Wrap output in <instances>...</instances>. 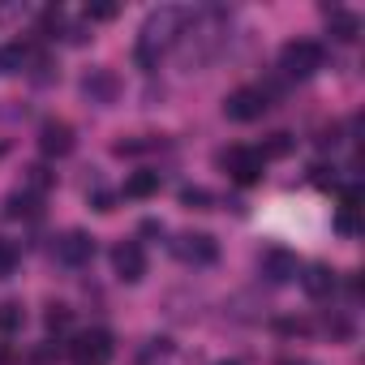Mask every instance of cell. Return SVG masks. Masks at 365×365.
I'll list each match as a JSON object with an SVG mask.
<instances>
[{
  "label": "cell",
  "mask_w": 365,
  "mask_h": 365,
  "mask_svg": "<svg viewBox=\"0 0 365 365\" xmlns=\"http://www.w3.org/2000/svg\"><path fill=\"white\" fill-rule=\"evenodd\" d=\"M185 26H190V14H185V9H176V5L155 9V14L142 22V35H138V61H142V65H155L180 35H185Z\"/></svg>",
  "instance_id": "cell-1"
},
{
  "label": "cell",
  "mask_w": 365,
  "mask_h": 365,
  "mask_svg": "<svg viewBox=\"0 0 365 365\" xmlns=\"http://www.w3.org/2000/svg\"><path fill=\"white\" fill-rule=\"evenodd\" d=\"M112 352H116V339H112V331H103V327L82 331V335H73V344H69V361H73V365H108Z\"/></svg>",
  "instance_id": "cell-2"
},
{
  "label": "cell",
  "mask_w": 365,
  "mask_h": 365,
  "mask_svg": "<svg viewBox=\"0 0 365 365\" xmlns=\"http://www.w3.org/2000/svg\"><path fill=\"white\" fill-rule=\"evenodd\" d=\"M279 69H284L288 78H314V73L322 69V43H314V39H292V43H284Z\"/></svg>",
  "instance_id": "cell-3"
},
{
  "label": "cell",
  "mask_w": 365,
  "mask_h": 365,
  "mask_svg": "<svg viewBox=\"0 0 365 365\" xmlns=\"http://www.w3.org/2000/svg\"><path fill=\"white\" fill-rule=\"evenodd\" d=\"M220 163L228 168V176L237 180V185H245V190H250V185H258V180H262V168H267V163H262V155H258V150H250V146H232V150H224V155H220Z\"/></svg>",
  "instance_id": "cell-4"
},
{
  "label": "cell",
  "mask_w": 365,
  "mask_h": 365,
  "mask_svg": "<svg viewBox=\"0 0 365 365\" xmlns=\"http://www.w3.org/2000/svg\"><path fill=\"white\" fill-rule=\"evenodd\" d=\"M262 112H267V95L254 91V86H241V91H232V95L224 99V116H228V120L250 125V120H258Z\"/></svg>",
  "instance_id": "cell-5"
},
{
  "label": "cell",
  "mask_w": 365,
  "mask_h": 365,
  "mask_svg": "<svg viewBox=\"0 0 365 365\" xmlns=\"http://www.w3.org/2000/svg\"><path fill=\"white\" fill-rule=\"evenodd\" d=\"M176 258L180 262H194V267H211L220 258V245H215L211 232H185V237L176 241Z\"/></svg>",
  "instance_id": "cell-6"
},
{
  "label": "cell",
  "mask_w": 365,
  "mask_h": 365,
  "mask_svg": "<svg viewBox=\"0 0 365 365\" xmlns=\"http://www.w3.org/2000/svg\"><path fill=\"white\" fill-rule=\"evenodd\" d=\"M73 146H78V138H73V125L69 120H43L39 125V150L48 159H65Z\"/></svg>",
  "instance_id": "cell-7"
},
{
  "label": "cell",
  "mask_w": 365,
  "mask_h": 365,
  "mask_svg": "<svg viewBox=\"0 0 365 365\" xmlns=\"http://www.w3.org/2000/svg\"><path fill=\"white\" fill-rule=\"evenodd\" d=\"M112 271H116V279L138 284V279L146 275V250H142L138 241H120V245L112 250Z\"/></svg>",
  "instance_id": "cell-8"
},
{
  "label": "cell",
  "mask_w": 365,
  "mask_h": 365,
  "mask_svg": "<svg viewBox=\"0 0 365 365\" xmlns=\"http://www.w3.org/2000/svg\"><path fill=\"white\" fill-rule=\"evenodd\" d=\"M82 95H86L91 103L108 108V103H116V95H120V78H116L112 69H91V73L82 78Z\"/></svg>",
  "instance_id": "cell-9"
},
{
  "label": "cell",
  "mask_w": 365,
  "mask_h": 365,
  "mask_svg": "<svg viewBox=\"0 0 365 365\" xmlns=\"http://www.w3.org/2000/svg\"><path fill=\"white\" fill-rule=\"evenodd\" d=\"M56 258L65 262V267H86L91 258H95V237L91 232H65L61 241H56Z\"/></svg>",
  "instance_id": "cell-10"
},
{
  "label": "cell",
  "mask_w": 365,
  "mask_h": 365,
  "mask_svg": "<svg viewBox=\"0 0 365 365\" xmlns=\"http://www.w3.org/2000/svg\"><path fill=\"white\" fill-rule=\"evenodd\" d=\"M297 271H301V262H297V254H288V250H271V254L262 258V275H267L271 284H288V279H297Z\"/></svg>",
  "instance_id": "cell-11"
},
{
  "label": "cell",
  "mask_w": 365,
  "mask_h": 365,
  "mask_svg": "<svg viewBox=\"0 0 365 365\" xmlns=\"http://www.w3.org/2000/svg\"><path fill=\"white\" fill-rule=\"evenodd\" d=\"M335 271L331 267H322V262H314V267H305V275H301V288L314 297V301H327L331 292H335Z\"/></svg>",
  "instance_id": "cell-12"
},
{
  "label": "cell",
  "mask_w": 365,
  "mask_h": 365,
  "mask_svg": "<svg viewBox=\"0 0 365 365\" xmlns=\"http://www.w3.org/2000/svg\"><path fill=\"white\" fill-rule=\"evenodd\" d=\"M327 31H331V39L352 43V39L361 35V18L348 14V9H327Z\"/></svg>",
  "instance_id": "cell-13"
},
{
  "label": "cell",
  "mask_w": 365,
  "mask_h": 365,
  "mask_svg": "<svg viewBox=\"0 0 365 365\" xmlns=\"http://www.w3.org/2000/svg\"><path fill=\"white\" fill-rule=\"evenodd\" d=\"M159 194V172H133L125 180V198H150Z\"/></svg>",
  "instance_id": "cell-14"
},
{
  "label": "cell",
  "mask_w": 365,
  "mask_h": 365,
  "mask_svg": "<svg viewBox=\"0 0 365 365\" xmlns=\"http://www.w3.org/2000/svg\"><path fill=\"white\" fill-rule=\"evenodd\" d=\"M5 215L9 220H35L39 215V198L35 194H9L5 198Z\"/></svg>",
  "instance_id": "cell-15"
},
{
  "label": "cell",
  "mask_w": 365,
  "mask_h": 365,
  "mask_svg": "<svg viewBox=\"0 0 365 365\" xmlns=\"http://www.w3.org/2000/svg\"><path fill=\"white\" fill-rule=\"evenodd\" d=\"M22 322H26V309H22L18 301H0V335L22 331Z\"/></svg>",
  "instance_id": "cell-16"
},
{
  "label": "cell",
  "mask_w": 365,
  "mask_h": 365,
  "mask_svg": "<svg viewBox=\"0 0 365 365\" xmlns=\"http://www.w3.org/2000/svg\"><path fill=\"white\" fill-rule=\"evenodd\" d=\"M18 262H22V250H18L9 237H0V279H9V275L18 271Z\"/></svg>",
  "instance_id": "cell-17"
},
{
  "label": "cell",
  "mask_w": 365,
  "mask_h": 365,
  "mask_svg": "<svg viewBox=\"0 0 365 365\" xmlns=\"http://www.w3.org/2000/svg\"><path fill=\"white\" fill-rule=\"evenodd\" d=\"M292 146H297V142H292L288 133H275V138H271L267 146H258V155H262V163H267V159H284V155H288Z\"/></svg>",
  "instance_id": "cell-18"
},
{
  "label": "cell",
  "mask_w": 365,
  "mask_h": 365,
  "mask_svg": "<svg viewBox=\"0 0 365 365\" xmlns=\"http://www.w3.org/2000/svg\"><path fill=\"white\" fill-rule=\"evenodd\" d=\"M69 322H73L69 305H48V331H69Z\"/></svg>",
  "instance_id": "cell-19"
},
{
  "label": "cell",
  "mask_w": 365,
  "mask_h": 365,
  "mask_svg": "<svg viewBox=\"0 0 365 365\" xmlns=\"http://www.w3.org/2000/svg\"><path fill=\"white\" fill-rule=\"evenodd\" d=\"M52 180H56V176H52L48 168H39V163H35V168H26V185H31L35 194H43V190L52 185Z\"/></svg>",
  "instance_id": "cell-20"
},
{
  "label": "cell",
  "mask_w": 365,
  "mask_h": 365,
  "mask_svg": "<svg viewBox=\"0 0 365 365\" xmlns=\"http://www.w3.org/2000/svg\"><path fill=\"white\" fill-rule=\"evenodd\" d=\"M86 18L91 22H112L116 18V5H112V0H95V5H86Z\"/></svg>",
  "instance_id": "cell-21"
},
{
  "label": "cell",
  "mask_w": 365,
  "mask_h": 365,
  "mask_svg": "<svg viewBox=\"0 0 365 365\" xmlns=\"http://www.w3.org/2000/svg\"><path fill=\"white\" fill-rule=\"evenodd\" d=\"M180 202H185V207H194V211H207L211 194H207V190H180Z\"/></svg>",
  "instance_id": "cell-22"
},
{
  "label": "cell",
  "mask_w": 365,
  "mask_h": 365,
  "mask_svg": "<svg viewBox=\"0 0 365 365\" xmlns=\"http://www.w3.org/2000/svg\"><path fill=\"white\" fill-rule=\"evenodd\" d=\"M335 228H339L344 237H352V232H356V211H348V207H339V215H335Z\"/></svg>",
  "instance_id": "cell-23"
},
{
  "label": "cell",
  "mask_w": 365,
  "mask_h": 365,
  "mask_svg": "<svg viewBox=\"0 0 365 365\" xmlns=\"http://www.w3.org/2000/svg\"><path fill=\"white\" fill-rule=\"evenodd\" d=\"M275 331H284V335H305V331H309V322H301V318H297V322H292V318H284V322H275Z\"/></svg>",
  "instance_id": "cell-24"
},
{
  "label": "cell",
  "mask_w": 365,
  "mask_h": 365,
  "mask_svg": "<svg viewBox=\"0 0 365 365\" xmlns=\"http://www.w3.org/2000/svg\"><path fill=\"white\" fill-rule=\"evenodd\" d=\"M5 361H9V348H0V365H5Z\"/></svg>",
  "instance_id": "cell-25"
},
{
  "label": "cell",
  "mask_w": 365,
  "mask_h": 365,
  "mask_svg": "<svg viewBox=\"0 0 365 365\" xmlns=\"http://www.w3.org/2000/svg\"><path fill=\"white\" fill-rule=\"evenodd\" d=\"M279 365H309V361H279Z\"/></svg>",
  "instance_id": "cell-26"
},
{
  "label": "cell",
  "mask_w": 365,
  "mask_h": 365,
  "mask_svg": "<svg viewBox=\"0 0 365 365\" xmlns=\"http://www.w3.org/2000/svg\"><path fill=\"white\" fill-rule=\"evenodd\" d=\"M220 365H241V361H220Z\"/></svg>",
  "instance_id": "cell-27"
},
{
  "label": "cell",
  "mask_w": 365,
  "mask_h": 365,
  "mask_svg": "<svg viewBox=\"0 0 365 365\" xmlns=\"http://www.w3.org/2000/svg\"><path fill=\"white\" fill-rule=\"evenodd\" d=\"M0 155H5V146H0Z\"/></svg>",
  "instance_id": "cell-28"
}]
</instances>
